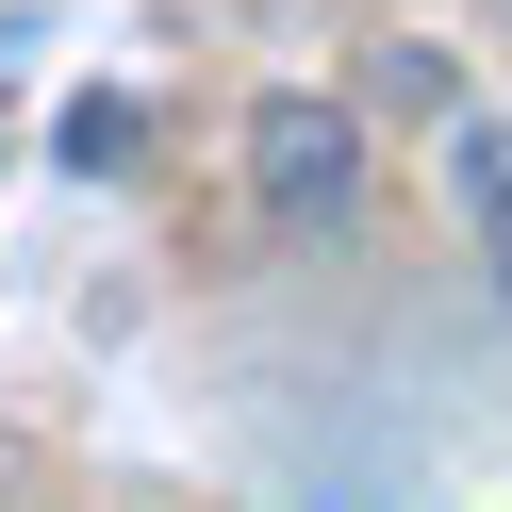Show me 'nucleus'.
I'll return each mask as SVG.
<instances>
[{
	"instance_id": "1",
	"label": "nucleus",
	"mask_w": 512,
	"mask_h": 512,
	"mask_svg": "<svg viewBox=\"0 0 512 512\" xmlns=\"http://www.w3.org/2000/svg\"><path fill=\"white\" fill-rule=\"evenodd\" d=\"M248 199L281 232H347L364 215V116L347 100H265L248 116Z\"/></svg>"
},
{
	"instance_id": "2",
	"label": "nucleus",
	"mask_w": 512,
	"mask_h": 512,
	"mask_svg": "<svg viewBox=\"0 0 512 512\" xmlns=\"http://www.w3.org/2000/svg\"><path fill=\"white\" fill-rule=\"evenodd\" d=\"M446 182H463V232L496 248V281H512V116H463V149H446Z\"/></svg>"
},
{
	"instance_id": "3",
	"label": "nucleus",
	"mask_w": 512,
	"mask_h": 512,
	"mask_svg": "<svg viewBox=\"0 0 512 512\" xmlns=\"http://www.w3.org/2000/svg\"><path fill=\"white\" fill-rule=\"evenodd\" d=\"M133 149H149V100H116V83H100V100L67 116V182H116Z\"/></svg>"
},
{
	"instance_id": "4",
	"label": "nucleus",
	"mask_w": 512,
	"mask_h": 512,
	"mask_svg": "<svg viewBox=\"0 0 512 512\" xmlns=\"http://www.w3.org/2000/svg\"><path fill=\"white\" fill-rule=\"evenodd\" d=\"M0 67H17V34H0Z\"/></svg>"
},
{
	"instance_id": "5",
	"label": "nucleus",
	"mask_w": 512,
	"mask_h": 512,
	"mask_svg": "<svg viewBox=\"0 0 512 512\" xmlns=\"http://www.w3.org/2000/svg\"><path fill=\"white\" fill-rule=\"evenodd\" d=\"M0 463H17V446H0Z\"/></svg>"
}]
</instances>
